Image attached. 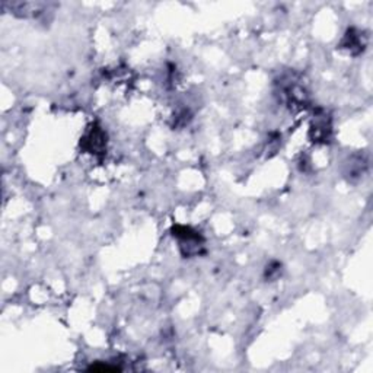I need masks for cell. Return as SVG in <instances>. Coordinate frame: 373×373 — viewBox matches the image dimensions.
<instances>
[{
	"label": "cell",
	"mask_w": 373,
	"mask_h": 373,
	"mask_svg": "<svg viewBox=\"0 0 373 373\" xmlns=\"http://www.w3.org/2000/svg\"><path fill=\"white\" fill-rule=\"evenodd\" d=\"M276 95L290 110H307L310 107V92L296 72H285L276 81Z\"/></svg>",
	"instance_id": "6da1fadb"
},
{
	"label": "cell",
	"mask_w": 373,
	"mask_h": 373,
	"mask_svg": "<svg viewBox=\"0 0 373 373\" xmlns=\"http://www.w3.org/2000/svg\"><path fill=\"white\" fill-rule=\"evenodd\" d=\"M171 233L174 238L178 241V248L183 257H197L205 252V238L200 232L190 226L175 225L171 229Z\"/></svg>",
	"instance_id": "7a4b0ae2"
},
{
	"label": "cell",
	"mask_w": 373,
	"mask_h": 373,
	"mask_svg": "<svg viewBox=\"0 0 373 373\" xmlns=\"http://www.w3.org/2000/svg\"><path fill=\"white\" fill-rule=\"evenodd\" d=\"M108 134L99 123H91L81 139V149L96 158H103L107 153Z\"/></svg>",
	"instance_id": "3957f363"
},
{
	"label": "cell",
	"mask_w": 373,
	"mask_h": 373,
	"mask_svg": "<svg viewBox=\"0 0 373 373\" xmlns=\"http://www.w3.org/2000/svg\"><path fill=\"white\" fill-rule=\"evenodd\" d=\"M310 139L315 145H328L332 139V118L324 108L314 113L310 124Z\"/></svg>",
	"instance_id": "277c9868"
},
{
	"label": "cell",
	"mask_w": 373,
	"mask_h": 373,
	"mask_svg": "<svg viewBox=\"0 0 373 373\" xmlns=\"http://www.w3.org/2000/svg\"><path fill=\"white\" fill-rule=\"evenodd\" d=\"M369 44V36L367 32L359 28H349L343 36L338 48L347 51L350 56H360L366 51Z\"/></svg>",
	"instance_id": "5b68a950"
},
{
	"label": "cell",
	"mask_w": 373,
	"mask_h": 373,
	"mask_svg": "<svg viewBox=\"0 0 373 373\" xmlns=\"http://www.w3.org/2000/svg\"><path fill=\"white\" fill-rule=\"evenodd\" d=\"M12 12L18 16H39L41 14L46 12V9L48 8V5L46 4H11L9 5Z\"/></svg>",
	"instance_id": "8992f818"
},
{
	"label": "cell",
	"mask_w": 373,
	"mask_h": 373,
	"mask_svg": "<svg viewBox=\"0 0 373 373\" xmlns=\"http://www.w3.org/2000/svg\"><path fill=\"white\" fill-rule=\"evenodd\" d=\"M347 169H346V177H349L350 180H359L360 177H363V174L366 173L367 169V162L363 156H352L349 163L346 165Z\"/></svg>",
	"instance_id": "52a82bcc"
},
{
	"label": "cell",
	"mask_w": 373,
	"mask_h": 373,
	"mask_svg": "<svg viewBox=\"0 0 373 373\" xmlns=\"http://www.w3.org/2000/svg\"><path fill=\"white\" fill-rule=\"evenodd\" d=\"M282 271H283L282 262L271 261L270 264H267V267L264 270V277L267 282H275L282 276Z\"/></svg>",
	"instance_id": "ba28073f"
},
{
	"label": "cell",
	"mask_w": 373,
	"mask_h": 373,
	"mask_svg": "<svg viewBox=\"0 0 373 373\" xmlns=\"http://www.w3.org/2000/svg\"><path fill=\"white\" fill-rule=\"evenodd\" d=\"M191 118H193V116H191V113H190V110L188 108H181V110H178L175 114H174V117H173V120H174V123H173V127L175 128H180V127H184V126H187L190 121H191Z\"/></svg>",
	"instance_id": "9c48e42d"
}]
</instances>
